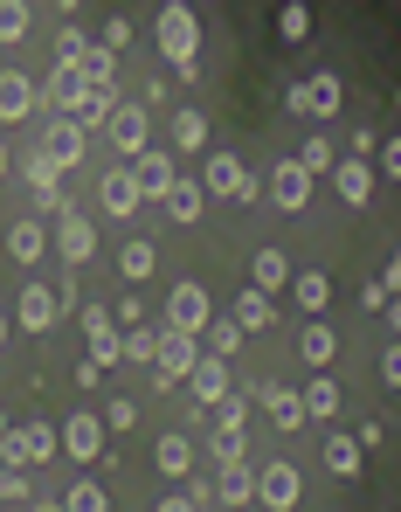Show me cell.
Returning <instances> with one entry per match:
<instances>
[{"label":"cell","mask_w":401,"mask_h":512,"mask_svg":"<svg viewBox=\"0 0 401 512\" xmlns=\"http://www.w3.org/2000/svg\"><path fill=\"white\" fill-rule=\"evenodd\" d=\"M160 471L166 478H187L194 471V443L187 436H160Z\"/></svg>","instance_id":"obj_30"},{"label":"cell","mask_w":401,"mask_h":512,"mask_svg":"<svg viewBox=\"0 0 401 512\" xmlns=\"http://www.w3.org/2000/svg\"><path fill=\"white\" fill-rule=\"evenodd\" d=\"M160 49L180 77H201V28H194V7H166L160 14Z\"/></svg>","instance_id":"obj_1"},{"label":"cell","mask_w":401,"mask_h":512,"mask_svg":"<svg viewBox=\"0 0 401 512\" xmlns=\"http://www.w3.org/2000/svg\"><path fill=\"white\" fill-rule=\"evenodd\" d=\"M153 512H208V492L194 485V492H173V499H160Z\"/></svg>","instance_id":"obj_43"},{"label":"cell","mask_w":401,"mask_h":512,"mask_svg":"<svg viewBox=\"0 0 401 512\" xmlns=\"http://www.w3.org/2000/svg\"><path fill=\"white\" fill-rule=\"evenodd\" d=\"M298 402H305V423H312V416H319V423H325V416L339 409V388H332V381H325V374H319V381H312V388H305Z\"/></svg>","instance_id":"obj_32"},{"label":"cell","mask_w":401,"mask_h":512,"mask_svg":"<svg viewBox=\"0 0 401 512\" xmlns=\"http://www.w3.org/2000/svg\"><path fill=\"white\" fill-rule=\"evenodd\" d=\"M325 464H332L339 478H353V471H360V443H353V436H332V443H325Z\"/></svg>","instance_id":"obj_35"},{"label":"cell","mask_w":401,"mask_h":512,"mask_svg":"<svg viewBox=\"0 0 401 512\" xmlns=\"http://www.w3.org/2000/svg\"><path fill=\"white\" fill-rule=\"evenodd\" d=\"M49 104H56V118H83V111H90V84H83V70L63 63V70L49 77Z\"/></svg>","instance_id":"obj_11"},{"label":"cell","mask_w":401,"mask_h":512,"mask_svg":"<svg viewBox=\"0 0 401 512\" xmlns=\"http://www.w3.org/2000/svg\"><path fill=\"white\" fill-rule=\"evenodd\" d=\"M215 492H222L229 506H249V499H256V471H249V464H222V485H215Z\"/></svg>","instance_id":"obj_25"},{"label":"cell","mask_w":401,"mask_h":512,"mask_svg":"<svg viewBox=\"0 0 401 512\" xmlns=\"http://www.w3.org/2000/svg\"><path fill=\"white\" fill-rule=\"evenodd\" d=\"M381 374H388V381L401 388V346H388V360H381Z\"/></svg>","instance_id":"obj_48"},{"label":"cell","mask_w":401,"mask_h":512,"mask_svg":"<svg viewBox=\"0 0 401 512\" xmlns=\"http://www.w3.org/2000/svg\"><path fill=\"white\" fill-rule=\"evenodd\" d=\"M63 512H104V485H90V478H83L77 492L63 499Z\"/></svg>","instance_id":"obj_41"},{"label":"cell","mask_w":401,"mask_h":512,"mask_svg":"<svg viewBox=\"0 0 401 512\" xmlns=\"http://www.w3.org/2000/svg\"><path fill=\"white\" fill-rule=\"evenodd\" d=\"M28 187H35V215H63V194H56V167L42 153H28Z\"/></svg>","instance_id":"obj_20"},{"label":"cell","mask_w":401,"mask_h":512,"mask_svg":"<svg viewBox=\"0 0 401 512\" xmlns=\"http://www.w3.org/2000/svg\"><path fill=\"white\" fill-rule=\"evenodd\" d=\"M0 173H7V146H0Z\"/></svg>","instance_id":"obj_53"},{"label":"cell","mask_w":401,"mask_h":512,"mask_svg":"<svg viewBox=\"0 0 401 512\" xmlns=\"http://www.w3.org/2000/svg\"><path fill=\"white\" fill-rule=\"evenodd\" d=\"M83 340H90V360H97V367H111V360L125 353V340L111 333V312H104V305H83Z\"/></svg>","instance_id":"obj_10"},{"label":"cell","mask_w":401,"mask_h":512,"mask_svg":"<svg viewBox=\"0 0 401 512\" xmlns=\"http://www.w3.org/2000/svg\"><path fill=\"white\" fill-rule=\"evenodd\" d=\"M56 56H63V63L77 70L83 56H90V42H83V28H63V42H56Z\"/></svg>","instance_id":"obj_44"},{"label":"cell","mask_w":401,"mask_h":512,"mask_svg":"<svg viewBox=\"0 0 401 512\" xmlns=\"http://www.w3.org/2000/svg\"><path fill=\"white\" fill-rule=\"evenodd\" d=\"M28 512H63V506H28Z\"/></svg>","instance_id":"obj_51"},{"label":"cell","mask_w":401,"mask_h":512,"mask_svg":"<svg viewBox=\"0 0 401 512\" xmlns=\"http://www.w3.org/2000/svg\"><path fill=\"white\" fill-rule=\"evenodd\" d=\"M56 443H63V436H56L49 423L7 429V436H0V464H7V471H35V464H49V457H56Z\"/></svg>","instance_id":"obj_3"},{"label":"cell","mask_w":401,"mask_h":512,"mask_svg":"<svg viewBox=\"0 0 401 512\" xmlns=\"http://www.w3.org/2000/svg\"><path fill=\"white\" fill-rule=\"evenodd\" d=\"M0 499H28V471H0Z\"/></svg>","instance_id":"obj_46"},{"label":"cell","mask_w":401,"mask_h":512,"mask_svg":"<svg viewBox=\"0 0 401 512\" xmlns=\"http://www.w3.org/2000/svg\"><path fill=\"white\" fill-rule=\"evenodd\" d=\"M381 284H388V291H401V250L388 256V277H381Z\"/></svg>","instance_id":"obj_49"},{"label":"cell","mask_w":401,"mask_h":512,"mask_svg":"<svg viewBox=\"0 0 401 512\" xmlns=\"http://www.w3.org/2000/svg\"><path fill=\"white\" fill-rule=\"evenodd\" d=\"M291 291H298V305H305L312 319H319L325 305H332V284H325L319 270H305V277H291Z\"/></svg>","instance_id":"obj_29"},{"label":"cell","mask_w":401,"mask_h":512,"mask_svg":"<svg viewBox=\"0 0 401 512\" xmlns=\"http://www.w3.org/2000/svg\"><path fill=\"white\" fill-rule=\"evenodd\" d=\"M236 346H242V326H236V319H215V326H208V353H215V360H229Z\"/></svg>","instance_id":"obj_36"},{"label":"cell","mask_w":401,"mask_h":512,"mask_svg":"<svg viewBox=\"0 0 401 512\" xmlns=\"http://www.w3.org/2000/svg\"><path fill=\"white\" fill-rule=\"evenodd\" d=\"M14 312H21V326H28V333H49V326H56V312H63V298H56V291H42V284L28 277V291H21V305H14Z\"/></svg>","instance_id":"obj_15"},{"label":"cell","mask_w":401,"mask_h":512,"mask_svg":"<svg viewBox=\"0 0 401 512\" xmlns=\"http://www.w3.org/2000/svg\"><path fill=\"white\" fill-rule=\"evenodd\" d=\"M215 457H222V464H242V457H249V450H242V429H215Z\"/></svg>","instance_id":"obj_45"},{"label":"cell","mask_w":401,"mask_h":512,"mask_svg":"<svg viewBox=\"0 0 401 512\" xmlns=\"http://www.w3.org/2000/svg\"><path fill=\"white\" fill-rule=\"evenodd\" d=\"M201 187H208V194H229V201H249V194H256V180L242 173L236 153H215V160H208V180H201Z\"/></svg>","instance_id":"obj_8"},{"label":"cell","mask_w":401,"mask_h":512,"mask_svg":"<svg viewBox=\"0 0 401 512\" xmlns=\"http://www.w3.org/2000/svg\"><path fill=\"white\" fill-rule=\"evenodd\" d=\"M97 201H104V215H118V222H125V215H139V201H146V194H139V180H132V173L118 167V173H104Z\"/></svg>","instance_id":"obj_16"},{"label":"cell","mask_w":401,"mask_h":512,"mask_svg":"<svg viewBox=\"0 0 401 512\" xmlns=\"http://www.w3.org/2000/svg\"><path fill=\"white\" fill-rule=\"evenodd\" d=\"M332 180H339V194H346L353 208H367V194H374V173H367V160H339V167H332Z\"/></svg>","instance_id":"obj_21"},{"label":"cell","mask_w":401,"mask_h":512,"mask_svg":"<svg viewBox=\"0 0 401 512\" xmlns=\"http://www.w3.org/2000/svg\"><path fill=\"white\" fill-rule=\"evenodd\" d=\"M388 319H395V333H401V298H395V305H388Z\"/></svg>","instance_id":"obj_50"},{"label":"cell","mask_w":401,"mask_h":512,"mask_svg":"<svg viewBox=\"0 0 401 512\" xmlns=\"http://www.w3.org/2000/svg\"><path fill=\"white\" fill-rule=\"evenodd\" d=\"M381 173H395V180H401V139H388V146H381Z\"/></svg>","instance_id":"obj_47"},{"label":"cell","mask_w":401,"mask_h":512,"mask_svg":"<svg viewBox=\"0 0 401 512\" xmlns=\"http://www.w3.org/2000/svg\"><path fill=\"white\" fill-rule=\"evenodd\" d=\"M28 35V7L21 0H0V42H21Z\"/></svg>","instance_id":"obj_39"},{"label":"cell","mask_w":401,"mask_h":512,"mask_svg":"<svg viewBox=\"0 0 401 512\" xmlns=\"http://www.w3.org/2000/svg\"><path fill=\"white\" fill-rule=\"evenodd\" d=\"M187 388H194V402H201V409H208V402L222 409V402H229V367H222V360L208 353V360H201V367L187 374Z\"/></svg>","instance_id":"obj_18"},{"label":"cell","mask_w":401,"mask_h":512,"mask_svg":"<svg viewBox=\"0 0 401 512\" xmlns=\"http://www.w3.org/2000/svg\"><path fill=\"white\" fill-rule=\"evenodd\" d=\"M298 167H305V173H332V167H339V160H332V146H325L319 132H312V139L298 146Z\"/></svg>","instance_id":"obj_37"},{"label":"cell","mask_w":401,"mask_h":512,"mask_svg":"<svg viewBox=\"0 0 401 512\" xmlns=\"http://www.w3.org/2000/svg\"><path fill=\"white\" fill-rule=\"evenodd\" d=\"M298 353H305L312 367H332V353H339V340H332V326H319V319H312V326H305V340H298Z\"/></svg>","instance_id":"obj_28"},{"label":"cell","mask_w":401,"mask_h":512,"mask_svg":"<svg viewBox=\"0 0 401 512\" xmlns=\"http://www.w3.org/2000/svg\"><path fill=\"white\" fill-rule=\"evenodd\" d=\"M277 35H284V42H305V35H312V14H305V7H284V14H277Z\"/></svg>","instance_id":"obj_40"},{"label":"cell","mask_w":401,"mask_h":512,"mask_svg":"<svg viewBox=\"0 0 401 512\" xmlns=\"http://www.w3.org/2000/svg\"><path fill=\"white\" fill-rule=\"evenodd\" d=\"M153 263H160V256H153V243H146V236L118 250V270H125V277H153Z\"/></svg>","instance_id":"obj_33"},{"label":"cell","mask_w":401,"mask_h":512,"mask_svg":"<svg viewBox=\"0 0 401 512\" xmlns=\"http://www.w3.org/2000/svg\"><path fill=\"white\" fill-rule=\"evenodd\" d=\"M125 360H160V333L153 326H132L125 333Z\"/></svg>","instance_id":"obj_38"},{"label":"cell","mask_w":401,"mask_h":512,"mask_svg":"<svg viewBox=\"0 0 401 512\" xmlns=\"http://www.w3.org/2000/svg\"><path fill=\"white\" fill-rule=\"evenodd\" d=\"M298 492H305L298 464H263V471H256V506H263V512H291V506H298Z\"/></svg>","instance_id":"obj_5"},{"label":"cell","mask_w":401,"mask_h":512,"mask_svg":"<svg viewBox=\"0 0 401 512\" xmlns=\"http://www.w3.org/2000/svg\"><path fill=\"white\" fill-rule=\"evenodd\" d=\"M111 146L132 153V160L146 153V104H118V111H111Z\"/></svg>","instance_id":"obj_14"},{"label":"cell","mask_w":401,"mask_h":512,"mask_svg":"<svg viewBox=\"0 0 401 512\" xmlns=\"http://www.w3.org/2000/svg\"><path fill=\"white\" fill-rule=\"evenodd\" d=\"M270 201H277V208H291V215H298V208H305V201H312V173L298 167V160H284V167L270 173Z\"/></svg>","instance_id":"obj_13"},{"label":"cell","mask_w":401,"mask_h":512,"mask_svg":"<svg viewBox=\"0 0 401 512\" xmlns=\"http://www.w3.org/2000/svg\"><path fill=\"white\" fill-rule=\"evenodd\" d=\"M160 381H187L194 367H201V340H187V333H160Z\"/></svg>","instance_id":"obj_7"},{"label":"cell","mask_w":401,"mask_h":512,"mask_svg":"<svg viewBox=\"0 0 401 512\" xmlns=\"http://www.w3.org/2000/svg\"><path fill=\"white\" fill-rule=\"evenodd\" d=\"M291 104H298L305 118H332V111H339V77H332V70H312V84L291 90Z\"/></svg>","instance_id":"obj_12"},{"label":"cell","mask_w":401,"mask_h":512,"mask_svg":"<svg viewBox=\"0 0 401 512\" xmlns=\"http://www.w3.org/2000/svg\"><path fill=\"white\" fill-rule=\"evenodd\" d=\"M0 436H7V416H0Z\"/></svg>","instance_id":"obj_54"},{"label":"cell","mask_w":401,"mask_h":512,"mask_svg":"<svg viewBox=\"0 0 401 512\" xmlns=\"http://www.w3.org/2000/svg\"><path fill=\"white\" fill-rule=\"evenodd\" d=\"M215 326V312H208V291L201 284H173V298H166V333H187V340H201Z\"/></svg>","instance_id":"obj_4"},{"label":"cell","mask_w":401,"mask_h":512,"mask_svg":"<svg viewBox=\"0 0 401 512\" xmlns=\"http://www.w3.org/2000/svg\"><path fill=\"white\" fill-rule=\"evenodd\" d=\"M201 139H208V118H201V111H180V118H173V146L201 153Z\"/></svg>","instance_id":"obj_34"},{"label":"cell","mask_w":401,"mask_h":512,"mask_svg":"<svg viewBox=\"0 0 401 512\" xmlns=\"http://www.w3.org/2000/svg\"><path fill=\"white\" fill-rule=\"evenodd\" d=\"M42 250H49V236H42V222H14V229H7V256H21V263H35Z\"/></svg>","instance_id":"obj_24"},{"label":"cell","mask_w":401,"mask_h":512,"mask_svg":"<svg viewBox=\"0 0 401 512\" xmlns=\"http://www.w3.org/2000/svg\"><path fill=\"white\" fill-rule=\"evenodd\" d=\"M249 284H256V291H277V284H291V263L277 250H256V277H249Z\"/></svg>","instance_id":"obj_31"},{"label":"cell","mask_w":401,"mask_h":512,"mask_svg":"<svg viewBox=\"0 0 401 512\" xmlns=\"http://www.w3.org/2000/svg\"><path fill=\"white\" fill-rule=\"evenodd\" d=\"M56 250L70 256V270H83L90 250H97V236H90V222H83L77 208H63V215H56Z\"/></svg>","instance_id":"obj_9"},{"label":"cell","mask_w":401,"mask_h":512,"mask_svg":"<svg viewBox=\"0 0 401 512\" xmlns=\"http://www.w3.org/2000/svg\"><path fill=\"white\" fill-rule=\"evenodd\" d=\"M263 409H270L277 429H305V402H298L291 388H263Z\"/></svg>","instance_id":"obj_22"},{"label":"cell","mask_w":401,"mask_h":512,"mask_svg":"<svg viewBox=\"0 0 401 512\" xmlns=\"http://www.w3.org/2000/svg\"><path fill=\"white\" fill-rule=\"evenodd\" d=\"M139 423V402L132 395H111V409H104V429H132Z\"/></svg>","instance_id":"obj_42"},{"label":"cell","mask_w":401,"mask_h":512,"mask_svg":"<svg viewBox=\"0 0 401 512\" xmlns=\"http://www.w3.org/2000/svg\"><path fill=\"white\" fill-rule=\"evenodd\" d=\"M0 118H7V125L35 118V84H28L21 70H0Z\"/></svg>","instance_id":"obj_17"},{"label":"cell","mask_w":401,"mask_h":512,"mask_svg":"<svg viewBox=\"0 0 401 512\" xmlns=\"http://www.w3.org/2000/svg\"><path fill=\"white\" fill-rule=\"evenodd\" d=\"M236 326L242 333H263V326H270V291H256V284L242 291L236 298Z\"/></svg>","instance_id":"obj_23"},{"label":"cell","mask_w":401,"mask_h":512,"mask_svg":"<svg viewBox=\"0 0 401 512\" xmlns=\"http://www.w3.org/2000/svg\"><path fill=\"white\" fill-rule=\"evenodd\" d=\"M201 194H208L201 180H180V187L166 194V215H173V222H201Z\"/></svg>","instance_id":"obj_26"},{"label":"cell","mask_w":401,"mask_h":512,"mask_svg":"<svg viewBox=\"0 0 401 512\" xmlns=\"http://www.w3.org/2000/svg\"><path fill=\"white\" fill-rule=\"evenodd\" d=\"M35 153L49 160L56 173L83 167V153H90V132H83V118H49L42 125V139H35Z\"/></svg>","instance_id":"obj_2"},{"label":"cell","mask_w":401,"mask_h":512,"mask_svg":"<svg viewBox=\"0 0 401 512\" xmlns=\"http://www.w3.org/2000/svg\"><path fill=\"white\" fill-rule=\"evenodd\" d=\"M0 346H7V319H0Z\"/></svg>","instance_id":"obj_52"},{"label":"cell","mask_w":401,"mask_h":512,"mask_svg":"<svg viewBox=\"0 0 401 512\" xmlns=\"http://www.w3.org/2000/svg\"><path fill=\"white\" fill-rule=\"evenodd\" d=\"M63 450H70V457H97V450H104V416H90V409L70 416V423H63Z\"/></svg>","instance_id":"obj_19"},{"label":"cell","mask_w":401,"mask_h":512,"mask_svg":"<svg viewBox=\"0 0 401 512\" xmlns=\"http://www.w3.org/2000/svg\"><path fill=\"white\" fill-rule=\"evenodd\" d=\"M132 180H139V194H146V201H166V194L180 187V173H173V153L146 146V153H139V167H132Z\"/></svg>","instance_id":"obj_6"},{"label":"cell","mask_w":401,"mask_h":512,"mask_svg":"<svg viewBox=\"0 0 401 512\" xmlns=\"http://www.w3.org/2000/svg\"><path fill=\"white\" fill-rule=\"evenodd\" d=\"M77 70H83V84H90V90H111V77H118V56L97 42V49H90V56L77 63Z\"/></svg>","instance_id":"obj_27"}]
</instances>
